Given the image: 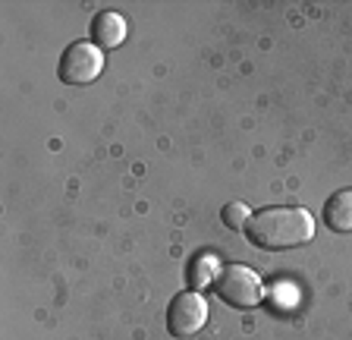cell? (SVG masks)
<instances>
[{
  "instance_id": "6da1fadb",
  "label": "cell",
  "mask_w": 352,
  "mask_h": 340,
  "mask_svg": "<svg viewBox=\"0 0 352 340\" xmlns=\"http://www.w3.org/2000/svg\"><path fill=\"white\" fill-rule=\"evenodd\" d=\"M249 240L258 249L280 252V249H296L305 246L308 240H315V217L308 215L305 208L296 205H274L255 211L245 227Z\"/></svg>"
},
{
  "instance_id": "5b68a950",
  "label": "cell",
  "mask_w": 352,
  "mask_h": 340,
  "mask_svg": "<svg viewBox=\"0 0 352 340\" xmlns=\"http://www.w3.org/2000/svg\"><path fill=\"white\" fill-rule=\"evenodd\" d=\"M126 19L123 13H117V10H101V13L91 19V38H95V45L101 47V51H110V47H120L126 38Z\"/></svg>"
},
{
  "instance_id": "3957f363",
  "label": "cell",
  "mask_w": 352,
  "mask_h": 340,
  "mask_svg": "<svg viewBox=\"0 0 352 340\" xmlns=\"http://www.w3.org/2000/svg\"><path fill=\"white\" fill-rule=\"evenodd\" d=\"M57 73L66 85H88L104 73V51L95 41H73L60 57Z\"/></svg>"
},
{
  "instance_id": "7a4b0ae2",
  "label": "cell",
  "mask_w": 352,
  "mask_h": 340,
  "mask_svg": "<svg viewBox=\"0 0 352 340\" xmlns=\"http://www.w3.org/2000/svg\"><path fill=\"white\" fill-rule=\"evenodd\" d=\"M214 290L233 309H255L264 299V284L249 265H223L214 277Z\"/></svg>"
},
{
  "instance_id": "ba28073f",
  "label": "cell",
  "mask_w": 352,
  "mask_h": 340,
  "mask_svg": "<svg viewBox=\"0 0 352 340\" xmlns=\"http://www.w3.org/2000/svg\"><path fill=\"white\" fill-rule=\"evenodd\" d=\"M220 221L227 224L230 230H242V227H249L252 221V211L245 202H230L227 208H223V215H220Z\"/></svg>"
},
{
  "instance_id": "52a82bcc",
  "label": "cell",
  "mask_w": 352,
  "mask_h": 340,
  "mask_svg": "<svg viewBox=\"0 0 352 340\" xmlns=\"http://www.w3.org/2000/svg\"><path fill=\"white\" fill-rule=\"evenodd\" d=\"M214 274H217V262H214V255L198 252L195 259H192V265H189V287L192 290H205L208 284L214 281Z\"/></svg>"
},
{
  "instance_id": "8992f818",
  "label": "cell",
  "mask_w": 352,
  "mask_h": 340,
  "mask_svg": "<svg viewBox=\"0 0 352 340\" xmlns=\"http://www.w3.org/2000/svg\"><path fill=\"white\" fill-rule=\"evenodd\" d=\"M324 224L333 233H349L352 230V189H337L324 202Z\"/></svg>"
},
{
  "instance_id": "277c9868",
  "label": "cell",
  "mask_w": 352,
  "mask_h": 340,
  "mask_svg": "<svg viewBox=\"0 0 352 340\" xmlns=\"http://www.w3.org/2000/svg\"><path fill=\"white\" fill-rule=\"evenodd\" d=\"M208 321V303L198 290H186L170 299L167 309V331L173 337H195Z\"/></svg>"
}]
</instances>
